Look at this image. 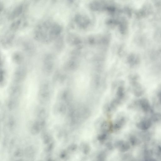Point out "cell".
I'll use <instances>...</instances> for the list:
<instances>
[{"label": "cell", "instance_id": "cell-1", "mask_svg": "<svg viewBox=\"0 0 161 161\" xmlns=\"http://www.w3.org/2000/svg\"><path fill=\"white\" fill-rule=\"evenodd\" d=\"M61 31L58 24L50 21H44L36 27L35 32V38L44 42H49L57 37Z\"/></svg>", "mask_w": 161, "mask_h": 161}]
</instances>
